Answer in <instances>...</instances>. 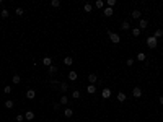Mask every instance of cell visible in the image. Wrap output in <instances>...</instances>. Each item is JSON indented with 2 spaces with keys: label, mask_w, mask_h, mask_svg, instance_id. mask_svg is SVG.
<instances>
[{
  "label": "cell",
  "mask_w": 163,
  "mask_h": 122,
  "mask_svg": "<svg viewBox=\"0 0 163 122\" xmlns=\"http://www.w3.org/2000/svg\"><path fill=\"white\" fill-rule=\"evenodd\" d=\"M108 38H109V41H111L113 44H119V42H121V38H119V34H117V33L108 31Z\"/></svg>",
  "instance_id": "6da1fadb"
},
{
  "label": "cell",
  "mask_w": 163,
  "mask_h": 122,
  "mask_svg": "<svg viewBox=\"0 0 163 122\" xmlns=\"http://www.w3.org/2000/svg\"><path fill=\"white\" fill-rule=\"evenodd\" d=\"M147 46H148L150 49H155L157 46H158V39H157V38H153V36L147 38Z\"/></svg>",
  "instance_id": "7a4b0ae2"
},
{
  "label": "cell",
  "mask_w": 163,
  "mask_h": 122,
  "mask_svg": "<svg viewBox=\"0 0 163 122\" xmlns=\"http://www.w3.org/2000/svg\"><path fill=\"white\" fill-rule=\"evenodd\" d=\"M101 98H105V99L111 98V90H109V88H105V90L101 91Z\"/></svg>",
  "instance_id": "3957f363"
},
{
  "label": "cell",
  "mask_w": 163,
  "mask_h": 122,
  "mask_svg": "<svg viewBox=\"0 0 163 122\" xmlns=\"http://www.w3.org/2000/svg\"><path fill=\"white\" fill-rule=\"evenodd\" d=\"M132 95H134V98H140V96H142V90H140L139 86H136L132 90Z\"/></svg>",
  "instance_id": "277c9868"
},
{
  "label": "cell",
  "mask_w": 163,
  "mask_h": 122,
  "mask_svg": "<svg viewBox=\"0 0 163 122\" xmlns=\"http://www.w3.org/2000/svg\"><path fill=\"white\" fill-rule=\"evenodd\" d=\"M147 20H144V18H140V20H139V29H140V31H142V29H145V28H147Z\"/></svg>",
  "instance_id": "5b68a950"
},
{
  "label": "cell",
  "mask_w": 163,
  "mask_h": 122,
  "mask_svg": "<svg viewBox=\"0 0 163 122\" xmlns=\"http://www.w3.org/2000/svg\"><path fill=\"white\" fill-rule=\"evenodd\" d=\"M126 99H127V96H126V93H122V91H119V93H117V101H119V102H124Z\"/></svg>",
  "instance_id": "8992f818"
},
{
  "label": "cell",
  "mask_w": 163,
  "mask_h": 122,
  "mask_svg": "<svg viewBox=\"0 0 163 122\" xmlns=\"http://www.w3.org/2000/svg\"><path fill=\"white\" fill-rule=\"evenodd\" d=\"M26 98L28 99H34L36 98V91L34 90H28L26 91Z\"/></svg>",
  "instance_id": "52a82bcc"
},
{
  "label": "cell",
  "mask_w": 163,
  "mask_h": 122,
  "mask_svg": "<svg viewBox=\"0 0 163 122\" xmlns=\"http://www.w3.org/2000/svg\"><path fill=\"white\" fill-rule=\"evenodd\" d=\"M77 77H78V75H77V72H75V70L69 72V80H70V81H75V80H77Z\"/></svg>",
  "instance_id": "ba28073f"
},
{
  "label": "cell",
  "mask_w": 163,
  "mask_h": 122,
  "mask_svg": "<svg viewBox=\"0 0 163 122\" xmlns=\"http://www.w3.org/2000/svg\"><path fill=\"white\" fill-rule=\"evenodd\" d=\"M96 75H95V73H90L88 75V81H90V85H95V83H96Z\"/></svg>",
  "instance_id": "9c48e42d"
},
{
  "label": "cell",
  "mask_w": 163,
  "mask_h": 122,
  "mask_svg": "<svg viewBox=\"0 0 163 122\" xmlns=\"http://www.w3.org/2000/svg\"><path fill=\"white\" fill-rule=\"evenodd\" d=\"M113 8H109V7H106L105 8V10H103V15H105V16H113Z\"/></svg>",
  "instance_id": "30bf717a"
},
{
  "label": "cell",
  "mask_w": 163,
  "mask_h": 122,
  "mask_svg": "<svg viewBox=\"0 0 163 122\" xmlns=\"http://www.w3.org/2000/svg\"><path fill=\"white\" fill-rule=\"evenodd\" d=\"M43 65L51 67V65H52V59H51V57H44V59H43Z\"/></svg>",
  "instance_id": "8fae6325"
},
{
  "label": "cell",
  "mask_w": 163,
  "mask_h": 122,
  "mask_svg": "<svg viewBox=\"0 0 163 122\" xmlns=\"http://www.w3.org/2000/svg\"><path fill=\"white\" fill-rule=\"evenodd\" d=\"M3 106H5V107H7V109H12V107H13V106H15V102H13V101H12V99H7V101H5V102H3Z\"/></svg>",
  "instance_id": "7c38bea8"
},
{
  "label": "cell",
  "mask_w": 163,
  "mask_h": 122,
  "mask_svg": "<svg viewBox=\"0 0 163 122\" xmlns=\"http://www.w3.org/2000/svg\"><path fill=\"white\" fill-rule=\"evenodd\" d=\"M64 116H65V117H72V116H74V109L65 107V111H64Z\"/></svg>",
  "instance_id": "4fadbf2b"
},
{
  "label": "cell",
  "mask_w": 163,
  "mask_h": 122,
  "mask_svg": "<svg viewBox=\"0 0 163 122\" xmlns=\"http://www.w3.org/2000/svg\"><path fill=\"white\" fill-rule=\"evenodd\" d=\"M25 119H26V121H33V119H34V112H33V111H28L26 114H25Z\"/></svg>",
  "instance_id": "5bb4252c"
},
{
  "label": "cell",
  "mask_w": 163,
  "mask_h": 122,
  "mask_svg": "<svg viewBox=\"0 0 163 122\" xmlns=\"http://www.w3.org/2000/svg\"><path fill=\"white\" fill-rule=\"evenodd\" d=\"M131 16H132V18H134V20H139L140 16H142V13H140L139 10H134V12L131 13Z\"/></svg>",
  "instance_id": "9a60e30c"
},
{
  "label": "cell",
  "mask_w": 163,
  "mask_h": 122,
  "mask_svg": "<svg viewBox=\"0 0 163 122\" xmlns=\"http://www.w3.org/2000/svg\"><path fill=\"white\" fill-rule=\"evenodd\" d=\"M64 63H65V65H72V63H74V59H72L70 55H67V57H64Z\"/></svg>",
  "instance_id": "2e32d148"
},
{
  "label": "cell",
  "mask_w": 163,
  "mask_h": 122,
  "mask_svg": "<svg viewBox=\"0 0 163 122\" xmlns=\"http://www.w3.org/2000/svg\"><path fill=\"white\" fill-rule=\"evenodd\" d=\"M145 59H147V55H145L144 52H139V54H137V60H139V62H144Z\"/></svg>",
  "instance_id": "e0dca14e"
},
{
  "label": "cell",
  "mask_w": 163,
  "mask_h": 122,
  "mask_svg": "<svg viewBox=\"0 0 163 122\" xmlns=\"http://www.w3.org/2000/svg\"><path fill=\"white\" fill-rule=\"evenodd\" d=\"M95 91H96V86H95V85H88V88H86V93H90V95H93Z\"/></svg>",
  "instance_id": "ac0fdd59"
},
{
  "label": "cell",
  "mask_w": 163,
  "mask_h": 122,
  "mask_svg": "<svg viewBox=\"0 0 163 122\" xmlns=\"http://www.w3.org/2000/svg\"><path fill=\"white\" fill-rule=\"evenodd\" d=\"M12 81H13V85H18V83L21 81V77H20V75H13Z\"/></svg>",
  "instance_id": "d6986e66"
},
{
  "label": "cell",
  "mask_w": 163,
  "mask_h": 122,
  "mask_svg": "<svg viewBox=\"0 0 163 122\" xmlns=\"http://www.w3.org/2000/svg\"><path fill=\"white\" fill-rule=\"evenodd\" d=\"M83 10H85L86 13H90L91 10H93V7H91V3H85V5H83Z\"/></svg>",
  "instance_id": "ffe728a7"
},
{
  "label": "cell",
  "mask_w": 163,
  "mask_h": 122,
  "mask_svg": "<svg viewBox=\"0 0 163 122\" xmlns=\"http://www.w3.org/2000/svg\"><path fill=\"white\" fill-rule=\"evenodd\" d=\"M131 33H132V36H136V38H137V36H140V29H139V28H132Z\"/></svg>",
  "instance_id": "44dd1931"
},
{
  "label": "cell",
  "mask_w": 163,
  "mask_h": 122,
  "mask_svg": "<svg viewBox=\"0 0 163 122\" xmlns=\"http://www.w3.org/2000/svg\"><path fill=\"white\" fill-rule=\"evenodd\" d=\"M122 29H124V31H129V29H131V23H129V21H124V23H122Z\"/></svg>",
  "instance_id": "7402d4cb"
},
{
  "label": "cell",
  "mask_w": 163,
  "mask_h": 122,
  "mask_svg": "<svg viewBox=\"0 0 163 122\" xmlns=\"http://www.w3.org/2000/svg\"><path fill=\"white\" fill-rule=\"evenodd\" d=\"M49 73H51V75L57 73V65H51V67H49Z\"/></svg>",
  "instance_id": "603a6c76"
},
{
  "label": "cell",
  "mask_w": 163,
  "mask_h": 122,
  "mask_svg": "<svg viewBox=\"0 0 163 122\" xmlns=\"http://www.w3.org/2000/svg\"><path fill=\"white\" fill-rule=\"evenodd\" d=\"M8 15H10V12H8V10H2V12H0V16H2V18H8Z\"/></svg>",
  "instance_id": "cb8c5ba5"
},
{
  "label": "cell",
  "mask_w": 163,
  "mask_h": 122,
  "mask_svg": "<svg viewBox=\"0 0 163 122\" xmlns=\"http://www.w3.org/2000/svg\"><path fill=\"white\" fill-rule=\"evenodd\" d=\"M162 36H163V31H162V29H157V31H155V34H153V38H157V39H160Z\"/></svg>",
  "instance_id": "d4e9b609"
},
{
  "label": "cell",
  "mask_w": 163,
  "mask_h": 122,
  "mask_svg": "<svg viewBox=\"0 0 163 122\" xmlns=\"http://www.w3.org/2000/svg\"><path fill=\"white\" fill-rule=\"evenodd\" d=\"M95 7H96V8H103V7H105V2H103V0H96Z\"/></svg>",
  "instance_id": "484cf974"
},
{
  "label": "cell",
  "mask_w": 163,
  "mask_h": 122,
  "mask_svg": "<svg viewBox=\"0 0 163 122\" xmlns=\"http://www.w3.org/2000/svg\"><path fill=\"white\" fill-rule=\"evenodd\" d=\"M72 98L78 99V98H80V91H78V90H74V91H72Z\"/></svg>",
  "instance_id": "4316f807"
},
{
  "label": "cell",
  "mask_w": 163,
  "mask_h": 122,
  "mask_svg": "<svg viewBox=\"0 0 163 122\" xmlns=\"http://www.w3.org/2000/svg\"><path fill=\"white\" fill-rule=\"evenodd\" d=\"M51 5H52L54 8H57V7H60V2H59V0H52V2H51Z\"/></svg>",
  "instance_id": "83f0119b"
},
{
  "label": "cell",
  "mask_w": 163,
  "mask_h": 122,
  "mask_svg": "<svg viewBox=\"0 0 163 122\" xmlns=\"http://www.w3.org/2000/svg\"><path fill=\"white\" fill-rule=\"evenodd\" d=\"M3 93H5V95H10V93H12V86H5L3 88Z\"/></svg>",
  "instance_id": "f1b7e54d"
},
{
  "label": "cell",
  "mask_w": 163,
  "mask_h": 122,
  "mask_svg": "<svg viewBox=\"0 0 163 122\" xmlns=\"http://www.w3.org/2000/svg\"><path fill=\"white\" fill-rule=\"evenodd\" d=\"M67 102H69V98H67V96H62V98H60V104H67Z\"/></svg>",
  "instance_id": "f546056e"
},
{
  "label": "cell",
  "mask_w": 163,
  "mask_h": 122,
  "mask_svg": "<svg viewBox=\"0 0 163 122\" xmlns=\"http://www.w3.org/2000/svg\"><path fill=\"white\" fill-rule=\"evenodd\" d=\"M25 121V116L23 114H18V116H16V122H23Z\"/></svg>",
  "instance_id": "4dcf8cb0"
},
{
  "label": "cell",
  "mask_w": 163,
  "mask_h": 122,
  "mask_svg": "<svg viewBox=\"0 0 163 122\" xmlns=\"http://www.w3.org/2000/svg\"><path fill=\"white\" fill-rule=\"evenodd\" d=\"M114 5H116V0H108V7L109 8H113Z\"/></svg>",
  "instance_id": "1f68e13d"
},
{
  "label": "cell",
  "mask_w": 163,
  "mask_h": 122,
  "mask_svg": "<svg viewBox=\"0 0 163 122\" xmlns=\"http://www.w3.org/2000/svg\"><path fill=\"white\" fill-rule=\"evenodd\" d=\"M67 88H69L67 83H60V90H62V91H67Z\"/></svg>",
  "instance_id": "d6a6232c"
},
{
  "label": "cell",
  "mask_w": 163,
  "mask_h": 122,
  "mask_svg": "<svg viewBox=\"0 0 163 122\" xmlns=\"http://www.w3.org/2000/svg\"><path fill=\"white\" fill-rule=\"evenodd\" d=\"M23 8H16V15H18V16H21V15H23Z\"/></svg>",
  "instance_id": "836d02e7"
},
{
  "label": "cell",
  "mask_w": 163,
  "mask_h": 122,
  "mask_svg": "<svg viewBox=\"0 0 163 122\" xmlns=\"http://www.w3.org/2000/svg\"><path fill=\"white\" fill-rule=\"evenodd\" d=\"M129 65V67H131V65H134V59H127V62H126Z\"/></svg>",
  "instance_id": "e575fe53"
},
{
  "label": "cell",
  "mask_w": 163,
  "mask_h": 122,
  "mask_svg": "<svg viewBox=\"0 0 163 122\" xmlns=\"http://www.w3.org/2000/svg\"><path fill=\"white\" fill-rule=\"evenodd\" d=\"M160 104L163 106V96H160Z\"/></svg>",
  "instance_id": "d590c367"
},
{
  "label": "cell",
  "mask_w": 163,
  "mask_h": 122,
  "mask_svg": "<svg viewBox=\"0 0 163 122\" xmlns=\"http://www.w3.org/2000/svg\"><path fill=\"white\" fill-rule=\"evenodd\" d=\"M2 122H5V121H2Z\"/></svg>",
  "instance_id": "8d00e7d4"
}]
</instances>
